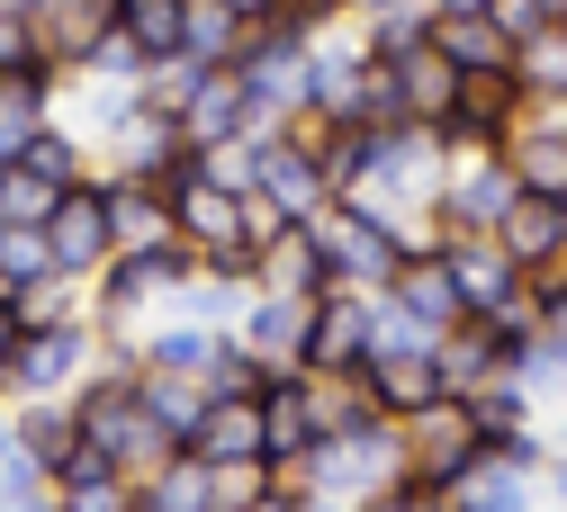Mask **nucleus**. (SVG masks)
I'll return each mask as SVG.
<instances>
[{
  "label": "nucleus",
  "instance_id": "f257e3e1",
  "mask_svg": "<svg viewBox=\"0 0 567 512\" xmlns=\"http://www.w3.org/2000/svg\"><path fill=\"white\" fill-rule=\"evenodd\" d=\"M396 477H405V431H396L388 414H361V422L324 431V441L298 459V485H307V494H333V503H370V494L396 485Z\"/></svg>",
  "mask_w": 567,
  "mask_h": 512
},
{
  "label": "nucleus",
  "instance_id": "f03ea898",
  "mask_svg": "<svg viewBox=\"0 0 567 512\" xmlns=\"http://www.w3.org/2000/svg\"><path fill=\"white\" fill-rule=\"evenodd\" d=\"M91 359H100V333H91L82 315L28 324L19 351H10V387H0V396H19V405H37V396H73V387L91 378Z\"/></svg>",
  "mask_w": 567,
  "mask_h": 512
},
{
  "label": "nucleus",
  "instance_id": "7ed1b4c3",
  "mask_svg": "<svg viewBox=\"0 0 567 512\" xmlns=\"http://www.w3.org/2000/svg\"><path fill=\"white\" fill-rule=\"evenodd\" d=\"M307 243L324 261V288H388V270H396V234L370 207H342V198L324 216H307Z\"/></svg>",
  "mask_w": 567,
  "mask_h": 512
},
{
  "label": "nucleus",
  "instance_id": "20e7f679",
  "mask_svg": "<svg viewBox=\"0 0 567 512\" xmlns=\"http://www.w3.org/2000/svg\"><path fill=\"white\" fill-rule=\"evenodd\" d=\"M396 431H405V477H414V485H433V494H451V485L486 459V431H477V414H468L460 396L423 405V414L396 422Z\"/></svg>",
  "mask_w": 567,
  "mask_h": 512
},
{
  "label": "nucleus",
  "instance_id": "39448f33",
  "mask_svg": "<svg viewBox=\"0 0 567 512\" xmlns=\"http://www.w3.org/2000/svg\"><path fill=\"white\" fill-rule=\"evenodd\" d=\"M370 288H316L307 297V342H298V369L307 378H351L370 359Z\"/></svg>",
  "mask_w": 567,
  "mask_h": 512
},
{
  "label": "nucleus",
  "instance_id": "423d86ee",
  "mask_svg": "<svg viewBox=\"0 0 567 512\" xmlns=\"http://www.w3.org/2000/svg\"><path fill=\"white\" fill-rule=\"evenodd\" d=\"M189 171H198V144H189L172 117L126 108V117L109 126V171H100V180H154V189H181Z\"/></svg>",
  "mask_w": 567,
  "mask_h": 512
},
{
  "label": "nucleus",
  "instance_id": "0eeeda50",
  "mask_svg": "<svg viewBox=\"0 0 567 512\" xmlns=\"http://www.w3.org/2000/svg\"><path fill=\"white\" fill-rule=\"evenodd\" d=\"M514 189H523V180H514V163L495 154V144H460V163H451V180H442V226H451V234H486L495 216H505Z\"/></svg>",
  "mask_w": 567,
  "mask_h": 512
},
{
  "label": "nucleus",
  "instance_id": "6e6552de",
  "mask_svg": "<svg viewBox=\"0 0 567 512\" xmlns=\"http://www.w3.org/2000/svg\"><path fill=\"white\" fill-rule=\"evenodd\" d=\"M307 450H316L307 369H298V359H270V387H261V468H270V477H298Z\"/></svg>",
  "mask_w": 567,
  "mask_h": 512
},
{
  "label": "nucleus",
  "instance_id": "1a4fd4ad",
  "mask_svg": "<svg viewBox=\"0 0 567 512\" xmlns=\"http://www.w3.org/2000/svg\"><path fill=\"white\" fill-rule=\"evenodd\" d=\"M189 270H198V252H189V243H154V252H109V261H100V315L117 324V315H135V306L172 297V288H189Z\"/></svg>",
  "mask_w": 567,
  "mask_h": 512
},
{
  "label": "nucleus",
  "instance_id": "9d476101",
  "mask_svg": "<svg viewBox=\"0 0 567 512\" xmlns=\"http://www.w3.org/2000/svg\"><path fill=\"white\" fill-rule=\"evenodd\" d=\"M45 252H54V270L63 279H100V261H109V207H100V180H73L45 216Z\"/></svg>",
  "mask_w": 567,
  "mask_h": 512
},
{
  "label": "nucleus",
  "instance_id": "9b49d317",
  "mask_svg": "<svg viewBox=\"0 0 567 512\" xmlns=\"http://www.w3.org/2000/svg\"><path fill=\"white\" fill-rule=\"evenodd\" d=\"M351 378H361L370 414H388V422H414L423 405H442V396H451L442 369H433V351H370Z\"/></svg>",
  "mask_w": 567,
  "mask_h": 512
},
{
  "label": "nucleus",
  "instance_id": "f8f14e48",
  "mask_svg": "<svg viewBox=\"0 0 567 512\" xmlns=\"http://www.w3.org/2000/svg\"><path fill=\"white\" fill-rule=\"evenodd\" d=\"M261 198H279L298 226L333 207V180H324V163H316V144H298L289 126H261Z\"/></svg>",
  "mask_w": 567,
  "mask_h": 512
},
{
  "label": "nucleus",
  "instance_id": "ddd939ff",
  "mask_svg": "<svg viewBox=\"0 0 567 512\" xmlns=\"http://www.w3.org/2000/svg\"><path fill=\"white\" fill-rule=\"evenodd\" d=\"M28 10H37V45L54 72H91V54L117 28V0H28Z\"/></svg>",
  "mask_w": 567,
  "mask_h": 512
},
{
  "label": "nucleus",
  "instance_id": "4468645a",
  "mask_svg": "<svg viewBox=\"0 0 567 512\" xmlns=\"http://www.w3.org/2000/svg\"><path fill=\"white\" fill-rule=\"evenodd\" d=\"M514 117H523V82L514 72H460V100H451L442 135L451 144H505Z\"/></svg>",
  "mask_w": 567,
  "mask_h": 512
},
{
  "label": "nucleus",
  "instance_id": "2eb2a0df",
  "mask_svg": "<svg viewBox=\"0 0 567 512\" xmlns=\"http://www.w3.org/2000/svg\"><path fill=\"white\" fill-rule=\"evenodd\" d=\"M388 82H396V108H405V126H442L451 117V100H460V63L423 36V45H405V54H388Z\"/></svg>",
  "mask_w": 567,
  "mask_h": 512
},
{
  "label": "nucleus",
  "instance_id": "dca6fc26",
  "mask_svg": "<svg viewBox=\"0 0 567 512\" xmlns=\"http://www.w3.org/2000/svg\"><path fill=\"white\" fill-rule=\"evenodd\" d=\"M486 234L514 252V270H540V261H558V252H567V198L514 189V198H505V216H495Z\"/></svg>",
  "mask_w": 567,
  "mask_h": 512
},
{
  "label": "nucleus",
  "instance_id": "f3484780",
  "mask_svg": "<svg viewBox=\"0 0 567 512\" xmlns=\"http://www.w3.org/2000/svg\"><path fill=\"white\" fill-rule=\"evenodd\" d=\"M442 261H451V279H460V306L468 315H495L523 288V270H514V252L495 243V234H451L442 243Z\"/></svg>",
  "mask_w": 567,
  "mask_h": 512
},
{
  "label": "nucleus",
  "instance_id": "a211bd4d",
  "mask_svg": "<svg viewBox=\"0 0 567 512\" xmlns=\"http://www.w3.org/2000/svg\"><path fill=\"white\" fill-rule=\"evenodd\" d=\"M181 450L207 459V468H226V459H261V396H207Z\"/></svg>",
  "mask_w": 567,
  "mask_h": 512
},
{
  "label": "nucleus",
  "instance_id": "6ab92c4d",
  "mask_svg": "<svg viewBox=\"0 0 567 512\" xmlns=\"http://www.w3.org/2000/svg\"><path fill=\"white\" fill-rule=\"evenodd\" d=\"M172 234H181L189 252H217V243H235V234H244V198L189 171V180L172 189Z\"/></svg>",
  "mask_w": 567,
  "mask_h": 512
},
{
  "label": "nucleus",
  "instance_id": "aec40b11",
  "mask_svg": "<svg viewBox=\"0 0 567 512\" xmlns=\"http://www.w3.org/2000/svg\"><path fill=\"white\" fill-rule=\"evenodd\" d=\"M388 306H405L414 324H433V333L468 315V306H460V279H451V261H442V252L396 261V270H388Z\"/></svg>",
  "mask_w": 567,
  "mask_h": 512
},
{
  "label": "nucleus",
  "instance_id": "412c9836",
  "mask_svg": "<svg viewBox=\"0 0 567 512\" xmlns=\"http://www.w3.org/2000/svg\"><path fill=\"white\" fill-rule=\"evenodd\" d=\"M135 512H217V468L172 450L154 477H135Z\"/></svg>",
  "mask_w": 567,
  "mask_h": 512
},
{
  "label": "nucleus",
  "instance_id": "4be33fe9",
  "mask_svg": "<svg viewBox=\"0 0 567 512\" xmlns=\"http://www.w3.org/2000/svg\"><path fill=\"white\" fill-rule=\"evenodd\" d=\"M54 512H135V477H117L91 450H73L54 468Z\"/></svg>",
  "mask_w": 567,
  "mask_h": 512
},
{
  "label": "nucleus",
  "instance_id": "5701e85b",
  "mask_svg": "<svg viewBox=\"0 0 567 512\" xmlns=\"http://www.w3.org/2000/svg\"><path fill=\"white\" fill-rule=\"evenodd\" d=\"M244 36H252V19L235 0H181V54L189 63H235Z\"/></svg>",
  "mask_w": 567,
  "mask_h": 512
},
{
  "label": "nucleus",
  "instance_id": "b1692460",
  "mask_svg": "<svg viewBox=\"0 0 567 512\" xmlns=\"http://www.w3.org/2000/svg\"><path fill=\"white\" fill-rule=\"evenodd\" d=\"M505 163H514V180L523 189H540V198H567V126H514L505 135Z\"/></svg>",
  "mask_w": 567,
  "mask_h": 512
},
{
  "label": "nucleus",
  "instance_id": "393cba45",
  "mask_svg": "<svg viewBox=\"0 0 567 512\" xmlns=\"http://www.w3.org/2000/svg\"><path fill=\"white\" fill-rule=\"evenodd\" d=\"M433 45H442L460 72H514V36L495 28V10H477V19H433Z\"/></svg>",
  "mask_w": 567,
  "mask_h": 512
},
{
  "label": "nucleus",
  "instance_id": "a878e982",
  "mask_svg": "<svg viewBox=\"0 0 567 512\" xmlns=\"http://www.w3.org/2000/svg\"><path fill=\"white\" fill-rule=\"evenodd\" d=\"M298 342H307V297H279V288H261L252 315H244V351H261V359H298Z\"/></svg>",
  "mask_w": 567,
  "mask_h": 512
},
{
  "label": "nucleus",
  "instance_id": "bb28decb",
  "mask_svg": "<svg viewBox=\"0 0 567 512\" xmlns=\"http://www.w3.org/2000/svg\"><path fill=\"white\" fill-rule=\"evenodd\" d=\"M117 36L135 63H172L181 54V0H117Z\"/></svg>",
  "mask_w": 567,
  "mask_h": 512
},
{
  "label": "nucleus",
  "instance_id": "cd10ccee",
  "mask_svg": "<svg viewBox=\"0 0 567 512\" xmlns=\"http://www.w3.org/2000/svg\"><path fill=\"white\" fill-rule=\"evenodd\" d=\"M45 279H63L45 252V226H0V297H28Z\"/></svg>",
  "mask_w": 567,
  "mask_h": 512
},
{
  "label": "nucleus",
  "instance_id": "c85d7f7f",
  "mask_svg": "<svg viewBox=\"0 0 567 512\" xmlns=\"http://www.w3.org/2000/svg\"><path fill=\"white\" fill-rule=\"evenodd\" d=\"M19 171H28V180H45V189H73V180H91V163H82V144L63 135L54 117H45V126H37L28 144H19Z\"/></svg>",
  "mask_w": 567,
  "mask_h": 512
},
{
  "label": "nucleus",
  "instance_id": "c756f323",
  "mask_svg": "<svg viewBox=\"0 0 567 512\" xmlns=\"http://www.w3.org/2000/svg\"><path fill=\"white\" fill-rule=\"evenodd\" d=\"M135 396L154 405V422L172 431V441H189V422H198V405H207L198 378H163V369H135Z\"/></svg>",
  "mask_w": 567,
  "mask_h": 512
},
{
  "label": "nucleus",
  "instance_id": "7c9ffc66",
  "mask_svg": "<svg viewBox=\"0 0 567 512\" xmlns=\"http://www.w3.org/2000/svg\"><path fill=\"white\" fill-rule=\"evenodd\" d=\"M198 180H217V189H261V135H217V144H198Z\"/></svg>",
  "mask_w": 567,
  "mask_h": 512
},
{
  "label": "nucleus",
  "instance_id": "2f4dec72",
  "mask_svg": "<svg viewBox=\"0 0 567 512\" xmlns=\"http://www.w3.org/2000/svg\"><path fill=\"white\" fill-rule=\"evenodd\" d=\"M207 351H217V333H198V324H172V333H154L145 351H135V369H163V378H198V369H207Z\"/></svg>",
  "mask_w": 567,
  "mask_h": 512
},
{
  "label": "nucleus",
  "instance_id": "473e14b6",
  "mask_svg": "<svg viewBox=\"0 0 567 512\" xmlns=\"http://www.w3.org/2000/svg\"><path fill=\"white\" fill-rule=\"evenodd\" d=\"M514 82L523 91H567V28H532L514 45Z\"/></svg>",
  "mask_w": 567,
  "mask_h": 512
},
{
  "label": "nucleus",
  "instance_id": "72a5a7b5",
  "mask_svg": "<svg viewBox=\"0 0 567 512\" xmlns=\"http://www.w3.org/2000/svg\"><path fill=\"white\" fill-rule=\"evenodd\" d=\"M0 72H54L45 45H37V10H28V0H0ZM54 82H63V72H54Z\"/></svg>",
  "mask_w": 567,
  "mask_h": 512
},
{
  "label": "nucleus",
  "instance_id": "f704fd0d",
  "mask_svg": "<svg viewBox=\"0 0 567 512\" xmlns=\"http://www.w3.org/2000/svg\"><path fill=\"white\" fill-rule=\"evenodd\" d=\"M423 36H433V10H370V36H361V54H370V63H388V54L423 45Z\"/></svg>",
  "mask_w": 567,
  "mask_h": 512
},
{
  "label": "nucleus",
  "instance_id": "c9c22d12",
  "mask_svg": "<svg viewBox=\"0 0 567 512\" xmlns=\"http://www.w3.org/2000/svg\"><path fill=\"white\" fill-rule=\"evenodd\" d=\"M63 189H45V180H28L19 163H0V226H37V216L54 207Z\"/></svg>",
  "mask_w": 567,
  "mask_h": 512
},
{
  "label": "nucleus",
  "instance_id": "e433bc0d",
  "mask_svg": "<svg viewBox=\"0 0 567 512\" xmlns=\"http://www.w3.org/2000/svg\"><path fill=\"white\" fill-rule=\"evenodd\" d=\"M289 226H298V216L279 207V198H261V189H244V243H252V252H270V243L289 234Z\"/></svg>",
  "mask_w": 567,
  "mask_h": 512
},
{
  "label": "nucleus",
  "instance_id": "4c0bfd02",
  "mask_svg": "<svg viewBox=\"0 0 567 512\" xmlns=\"http://www.w3.org/2000/svg\"><path fill=\"white\" fill-rule=\"evenodd\" d=\"M351 512H451L433 485H414V477H396V485H379L370 503H351Z\"/></svg>",
  "mask_w": 567,
  "mask_h": 512
},
{
  "label": "nucleus",
  "instance_id": "58836bf2",
  "mask_svg": "<svg viewBox=\"0 0 567 512\" xmlns=\"http://www.w3.org/2000/svg\"><path fill=\"white\" fill-rule=\"evenodd\" d=\"M19 333H28V324H19V297H0V387H10V351H19Z\"/></svg>",
  "mask_w": 567,
  "mask_h": 512
},
{
  "label": "nucleus",
  "instance_id": "ea45409f",
  "mask_svg": "<svg viewBox=\"0 0 567 512\" xmlns=\"http://www.w3.org/2000/svg\"><path fill=\"white\" fill-rule=\"evenodd\" d=\"M244 512H298V485H289V477H270V485H261Z\"/></svg>",
  "mask_w": 567,
  "mask_h": 512
},
{
  "label": "nucleus",
  "instance_id": "a19ab883",
  "mask_svg": "<svg viewBox=\"0 0 567 512\" xmlns=\"http://www.w3.org/2000/svg\"><path fill=\"white\" fill-rule=\"evenodd\" d=\"M477 10H495V0H433V19H477Z\"/></svg>",
  "mask_w": 567,
  "mask_h": 512
},
{
  "label": "nucleus",
  "instance_id": "79ce46f5",
  "mask_svg": "<svg viewBox=\"0 0 567 512\" xmlns=\"http://www.w3.org/2000/svg\"><path fill=\"white\" fill-rule=\"evenodd\" d=\"M558 494H567V468H558Z\"/></svg>",
  "mask_w": 567,
  "mask_h": 512
}]
</instances>
